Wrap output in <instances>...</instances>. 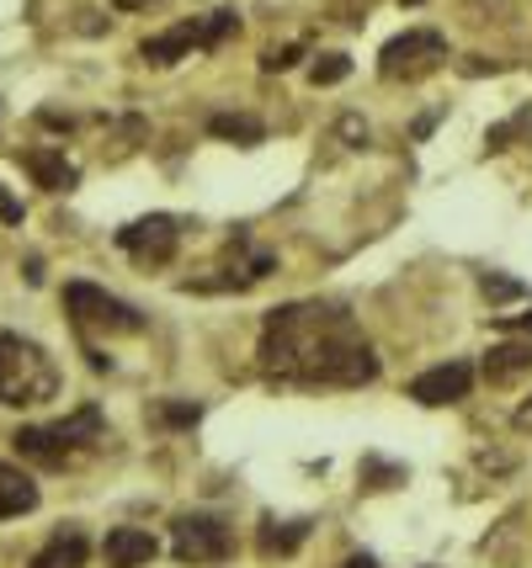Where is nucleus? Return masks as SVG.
Returning <instances> with one entry per match:
<instances>
[{"mask_svg":"<svg viewBox=\"0 0 532 568\" xmlns=\"http://www.w3.org/2000/svg\"><path fill=\"white\" fill-rule=\"evenodd\" d=\"M160 542H154L150 531H139V526H118V531H107L102 542V558L107 568H150Z\"/></svg>","mask_w":532,"mask_h":568,"instance_id":"6e6552de","label":"nucleus"},{"mask_svg":"<svg viewBox=\"0 0 532 568\" xmlns=\"http://www.w3.org/2000/svg\"><path fill=\"white\" fill-rule=\"evenodd\" d=\"M0 219H6V223H22V202H17V197H6V192H0Z\"/></svg>","mask_w":532,"mask_h":568,"instance_id":"a878e982","label":"nucleus"},{"mask_svg":"<svg viewBox=\"0 0 532 568\" xmlns=\"http://www.w3.org/2000/svg\"><path fill=\"white\" fill-rule=\"evenodd\" d=\"M208 133L224 139V144H240V149L267 144V123L251 118V112H213V118H208Z\"/></svg>","mask_w":532,"mask_h":568,"instance_id":"ddd939ff","label":"nucleus"},{"mask_svg":"<svg viewBox=\"0 0 532 568\" xmlns=\"http://www.w3.org/2000/svg\"><path fill=\"white\" fill-rule=\"evenodd\" d=\"M86 558H91V542H86V531L70 526V531H59L27 568H86Z\"/></svg>","mask_w":532,"mask_h":568,"instance_id":"2eb2a0df","label":"nucleus"},{"mask_svg":"<svg viewBox=\"0 0 532 568\" xmlns=\"http://www.w3.org/2000/svg\"><path fill=\"white\" fill-rule=\"evenodd\" d=\"M532 372V341H506V346L484 351V377L490 383H516Z\"/></svg>","mask_w":532,"mask_h":568,"instance_id":"f8f14e48","label":"nucleus"},{"mask_svg":"<svg viewBox=\"0 0 532 568\" xmlns=\"http://www.w3.org/2000/svg\"><path fill=\"white\" fill-rule=\"evenodd\" d=\"M394 484H405V468L379 463V457H368V463H362V489H394Z\"/></svg>","mask_w":532,"mask_h":568,"instance_id":"aec40b11","label":"nucleus"},{"mask_svg":"<svg viewBox=\"0 0 532 568\" xmlns=\"http://www.w3.org/2000/svg\"><path fill=\"white\" fill-rule=\"evenodd\" d=\"M516 430H532V404H522V409H516Z\"/></svg>","mask_w":532,"mask_h":568,"instance_id":"c85d7f7f","label":"nucleus"},{"mask_svg":"<svg viewBox=\"0 0 532 568\" xmlns=\"http://www.w3.org/2000/svg\"><path fill=\"white\" fill-rule=\"evenodd\" d=\"M405 6H421V0H405Z\"/></svg>","mask_w":532,"mask_h":568,"instance_id":"7c9ffc66","label":"nucleus"},{"mask_svg":"<svg viewBox=\"0 0 532 568\" xmlns=\"http://www.w3.org/2000/svg\"><path fill=\"white\" fill-rule=\"evenodd\" d=\"M501 329H528L532 335V314H522V320H506V314H501Z\"/></svg>","mask_w":532,"mask_h":568,"instance_id":"bb28decb","label":"nucleus"},{"mask_svg":"<svg viewBox=\"0 0 532 568\" xmlns=\"http://www.w3.org/2000/svg\"><path fill=\"white\" fill-rule=\"evenodd\" d=\"M347 74H352V59H347V53H320V59L309 64V80H314V85H341Z\"/></svg>","mask_w":532,"mask_h":568,"instance_id":"a211bd4d","label":"nucleus"},{"mask_svg":"<svg viewBox=\"0 0 532 568\" xmlns=\"http://www.w3.org/2000/svg\"><path fill=\"white\" fill-rule=\"evenodd\" d=\"M229 547V526L213 516H177L171 526V552L181 564H224Z\"/></svg>","mask_w":532,"mask_h":568,"instance_id":"39448f33","label":"nucleus"},{"mask_svg":"<svg viewBox=\"0 0 532 568\" xmlns=\"http://www.w3.org/2000/svg\"><path fill=\"white\" fill-rule=\"evenodd\" d=\"M480 293L490 297V303H516V297H528V287H522V282H516V276H484L480 282Z\"/></svg>","mask_w":532,"mask_h":568,"instance_id":"412c9836","label":"nucleus"},{"mask_svg":"<svg viewBox=\"0 0 532 568\" xmlns=\"http://www.w3.org/2000/svg\"><path fill=\"white\" fill-rule=\"evenodd\" d=\"M154 420L171 425V430H187V425L203 420V409H198V404H160V409H154Z\"/></svg>","mask_w":532,"mask_h":568,"instance_id":"4be33fe9","label":"nucleus"},{"mask_svg":"<svg viewBox=\"0 0 532 568\" xmlns=\"http://www.w3.org/2000/svg\"><path fill=\"white\" fill-rule=\"evenodd\" d=\"M53 436L70 446V452H76V446H97V442H107V436H102V409H97V404H86V409H76L70 420L53 425Z\"/></svg>","mask_w":532,"mask_h":568,"instance_id":"dca6fc26","label":"nucleus"},{"mask_svg":"<svg viewBox=\"0 0 532 568\" xmlns=\"http://www.w3.org/2000/svg\"><path fill=\"white\" fill-rule=\"evenodd\" d=\"M341 568H379V558H368V552H357V558H347Z\"/></svg>","mask_w":532,"mask_h":568,"instance_id":"cd10ccee","label":"nucleus"},{"mask_svg":"<svg viewBox=\"0 0 532 568\" xmlns=\"http://www.w3.org/2000/svg\"><path fill=\"white\" fill-rule=\"evenodd\" d=\"M11 446L22 452L27 463H38V468H64V463H70V446L59 442L53 430H43V425H22V430L11 436Z\"/></svg>","mask_w":532,"mask_h":568,"instance_id":"9d476101","label":"nucleus"},{"mask_svg":"<svg viewBox=\"0 0 532 568\" xmlns=\"http://www.w3.org/2000/svg\"><path fill=\"white\" fill-rule=\"evenodd\" d=\"M341 133H347L352 144H368V123H357V118H341Z\"/></svg>","mask_w":532,"mask_h":568,"instance_id":"393cba45","label":"nucleus"},{"mask_svg":"<svg viewBox=\"0 0 532 568\" xmlns=\"http://www.w3.org/2000/svg\"><path fill=\"white\" fill-rule=\"evenodd\" d=\"M64 308H70V320L80 329H102V335H139L144 329V314L123 303V297H112L107 287L97 282H70L64 287Z\"/></svg>","mask_w":532,"mask_h":568,"instance_id":"7ed1b4c3","label":"nucleus"},{"mask_svg":"<svg viewBox=\"0 0 532 568\" xmlns=\"http://www.w3.org/2000/svg\"><path fill=\"white\" fill-rule=\"evenodd\" d=\"M469 388H474V367H469V362H442V367L421 372V377L410 383V398L426 404V409H442V404L469 398Z\"/></svg>","mask_w":532,"mask_h":568,"instance_id":"0eeeda50","label":"nucleus"},{"mask_svg":"<svg viewBox=\"0 0 532 568\" xmlns=\"http://www.w3.org/2000/svg\"><path fill=\"white\" fill-rule=\"evenodd\" d=\"M192 49H198V22H181V27H171V32H160V38H144V43H139V59L165 70V64L187 59Z\"/></svg>","mask_w":532,"mask_h":568,"instance_id":"9b49d317","label":"nucleus"},{"mask_svg":"<svg viewBox=\"0 0 532 568\" xmlns=\"http://www.w3.org/2000/svg\"><path fill=\"white\" fill-rule=\"evenodd\" d=\"M27 510H38V484H32L22 468L0 463V520L27 516Z\"/></svg>","mask_w":532,"mask_h":568,"instance_id":"4468645a","label":"nucleus"},{"mask_svg":"<svg viewBox=\"0 0 532 568\" xmlns=\"http://www.w3.org/2000/svg\"><path fill=\"white\" fill-rule=\"evenodd\" d=\"M118 11H139V6H150V0H112Z\"/></svg>","mask_w":532,"mask_h":568,"instance_id":"c756f323","label":"nucleus"},{"mask_svg":"<svg viewBox=\"0 0 532 568\" xmlns=\"http://www.w3.org/2000/svg\"><path fill=\"white\" fill-rule=\"evenodd\" d=\"M229 32H240V17H234V11H213L208 22H198V49H213V43H224Z\"/></svg>","mask_w":532,"mask_h":568,"instance_id":"6ab92c4d","label":"nucleus"},{"mask_svg":"<svg viewBox=\"0 0 532 568\" xmlns=\"http://www.w3.org/2000/svg\"><path fill=\"white\" fill-rule=\"evenodd\" d=\"M59 394V367L38 341H27L17 329H0V404L32 409Z\"/></svg>","mask_w":532,"mask_h":568,"instance_id":"f03ea898","label":"nucleus"},{"mask_svg":"<svg viewBox=\"0 0 532 568\" xmlns=\"http://www.w3.org/2000/svg\"><path fill=\"white\" fill-rule=\"evenodd\" d=\"M304 59V43H288V49H272V53H261V70L267 74H278V70H293Z\"/></svg>","mask_w":532,"mask_h":568,"instance_id":"5701e85b","label":"nucleus"},{"mask_svg":"<svg viewBox=\"0 0 532 568\" xmlns=\"http://www.w3.org/2000/svg\"><path fill=\"white\" fill-rule=\"evenodd\" d=\"M458 70H463V74H495L501 64H495V59H480V53H469V59H463Z\"/></svg>","mask_w":532,"mask_h":568,"instance_id":"b1692460","label":"nucleus"},{"mask_svg":"<svg viewBox=\"0 0 532 568\" xmlns=\"http://www.w3.org/2000/svg\"><path fill=\"white\" fill-rule=\"evenodd\" d=\"M118 245L133 261H144V266H165L181 245V229H177V219L154 213V219H139V223H128V229H118Z\"/></svg>","mask_w":532,"mask_h":568,"instance_id":"423d86ee","label":"nucleus"},{"mask_svg":"<svg viewBox=\"0 0 532 568\" xmlns=\"http://www.w3.org/2000/svg\"><path fill=\"white\" fill-rule=\"evenodd\" d=\"M27 171H32V181H38L43 192H70V186L80 181L76 165L64 160V149H53V144L27 149Z\"/></svg>","mask_w":532,"mask_h":568,"instance_id":"1a4fd4ad","label":"nucleus"},{"mask_svg":"<svg viewBox=\"0 0 532 568\" xmlns=\"http://www.w3.org/2000/svg\"><path fill=\"white\" fill-rule=\"evenodd\" d=\"M261 367L278 383L304 388H362L379 377V356L357 335V324L325 303H288L267 314Z\"/></svg>","mask_w":532,"mask_h":568,"instance_id":"f257e3e1","label":"nucleus"},{"mask_svg":"<svg viewBox=\"0 0 532 568\" xmlns=\"http://www.w3.org/2000/svg\"><path fill=\"white\" fill-rule=\"evenodd\" d=\"M448 59V43H442V32H431V27H415L405 38H394V43H383L379 53V74L383 80H421L431 74L436 64Z\"/></svg>","mask_w":532,"mask_h":568,"instance_id":"20e7f679","label":"nucleus"},{"mask_svg":"<svg viewBox=\"0 0 532 568\" xmlns=\"http://www.w3.org/2000/svg\"><path fill=\"white\" fill-rule=\"evenodd\" d=\"M309 537V520H261V552L272 558V552H293V547Z\"/></svg>","mask_w":532,"mask_h":568,"instance_id":"f3484780","label":"nucleus"}]
</instances>
